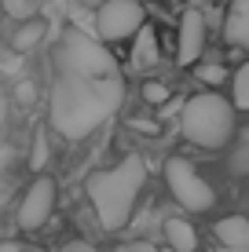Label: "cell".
<instances>
[{
	"label": "cell",
	"instance_id": "6da1fadb",
	"mask_svg": "<svg viewBox=\"0 0 249 252\" xmlns=\"http://www.w3.org/2000/svg\"><path fill=\"white\" fill-rule=\"evenodd\" d=\"M125 102V77H103V81H84V77H55L48 102V121L63 139H84L92 135L103 121L117 114Z\"/></svg>",
	"mask_w": 249,
	"mask_h": 252
},
{
	"label": "cell",
	"instance_id": "7a4b0ae2",
	"mask_svg": "<svg viewBox=\"0 0 249 252\" xmlns=\"http://www.w3.org/2000/svg\"><path fill=\"white\" fill-rule=\"evenodd\" d=\"M143 183H147V161L136 158V154L117 161L114 168H103L88 176L84 190H88V201L96 208L103 230H121L132 220V208H136Z\"/></svg>",
	"mask_w": 249,
	"mask_h": 252
},
{
	"label": "cell",
	"instance_id": "3957f363",
	"mask_svg": "<svg viewBox=\"0 0 249 252\" xmlns=\"http://www.w3.org/2000/svg\"><path fill=\"white\" fill-rule=\"evenodd\" d=\"M179 132L187 143L202 146V150H220L235 135V106L216 92L191 95L179 114Z\"/></svg>",
	"mask_w": 249,
	"mask_h": 252
},
{
	"label": "cell",
	"instance_id": "277c9868",
	"mask_svg": "<svg viewBox=\"0 0 249 252\" xmlns=\"http://www.w3.org/2000/svg\"><path fill=\"white\" fill-rule=\"evenodd\" d=\"M55 69L63 77H84V81H103V77H117V59L114 51L103 44L99 37L84 33L81 26H70V30L59 37L55 44Z\"/></svg>",
	"mask_w": 249,
	"mask_h": 252
},
{
	"label": "cell",
	"instance_id": "5b68a950",
	"mask_svg": "<svg viewBox=\"0 0 249 252\" xmlns=\"http://www.w3.org/2000/svg\"><path fill=\"white\" fill-rule=\"evenodd\" d=\"M165 183L173 190V197L179 201V208H187V212H209L216 205L213 187L198 176V168L187 158H169L165 161Z\"/></svg>",
	"mask_w": 249,
	"mask_h": 252
},
{
	"label": "cell",
	"instance_id": "8992f818",
	"mask_svg": "<svg viewBox=\"0 0 249 252\" xmlns=\"http://www.w3.org/2000/svg\"><path fill=\"white\" fill-rule=\"evenodd\" d=\"M143 4H128V0H103L96 7V37L103 44L128 40L143 30Z\"/></svg>",
	"mask_w": 249,
	"mask_h": 252
},
{
	"label": "cell",
	"instance_id": "52a82bcc",
	"mask_svg": "<svg viewBox=\"0 0 249 252\" xmlns=\"http://www.w3.org/2000/svg\"><path fill=\"white\" fill-rule=\"evenodd\" d=\"M55 179L51 176H37L30 183V190L22 194V205H19V227L22 230H37L44 227L55 212Z\"/></svg>",
	"mask_w": 249,
	"mask_h": 252
},
{
	"label": "cell",
	"instance_id": "ba28073f",
	"mask_svg": "<svg viewBox=\"0 0 249 252\" xmlns=\"http://www.w3.org/2000/svg\"><path fill=\"white\" fill-rule=\"evenodd\" d=\"M205 48V15L198 7H187L179 19V37H176V63L179 66H194Z\"/></svg>",
	"mask_w": 249,
	"mask_h": 252
},
{
	"label": "cell",
	"instance_id": "9c48e42d",
	"mask_svg": "<svg viewBox=\"0 0 249 252\" xmlns=\"http://www.w3.org/2000/svg\"><path fill=\"white\" fill-rule=\"evenodd\" d=\"M224 37L235 48H249V0H231L224 19Z\"/></svg>",
	"mask_w": 249,
	"mask_h": 252
},
{
	"label": "cell",
	"instance_id": "30bf717a",
	"mask_svg": "<svg viewBox=\"0 0 249 252\" xmlns=\"http://www.w3.org/2000/svg\"><path fill=\"white\" fill-rule=\"evenodd\" d=\"M165 241L173 252H198V230L183 216H169L165 220Z\"/></svg>",
	"mask_w": 249,
	"mask_h": 252
},
{
	"label": "cell",
	"instance_id": "8fae6325",
	"mask_svg": "<svg viewBox=\"0 0 249 252\" xmlns=\"http://www.w3.org/2000/svg\"><path fill=\"white\" fill-rule=\"evenodd\" d=\"M216 238L224 241L231 252H249V220L246 216H227V220H220Z\"/></svg>",
	"mask_w": 249,
	"mask_h": 252
},
{
	"label": "cell",
	"instance_id": "7c38bea8",
	"mask_svg": "<svg viewBox=\"0 0 249 252\" xmlns=\"http://www.w3.org/2000/svg\"><path fill=\"white\" fill-rule=\"evenodd\" d=\"M154 63H158V33H154V26H143L132 37V66L147 69Z\"/></svg>",
	"mask_w": 249,
	"mask_h": 252
},
{
	"label": "cell",
	"instance_id": "4fadbf2b",
	"mask_svg": "<svg viewBox=\"0 0 249 252\" xmlns=\"http://www.w3.org/2000/svg\"><path fill=\"white\" fill-rule=\"evenodd\" d=\"M44 33H48V26L40 22V19H33V22H22L19 30H15L11 44L19 48V51H30V48H37L40 40H44Z\"/></svg>",
	"mask_w": 249,
	"mask_h": 252
},
{
	"label": "cell",
	"instance_id": "5bb4252c",
	"mask_svg": "<svg viewBox=\"0 0 249 252\" xmlns=\"http://www.w3.org/2000/svg\"><path fill=\"white\" fill-rule=\"evenodd\" d=\"M235 106L249 110V63H242L235 73Z\"/></svg>",
	"mask_w": 249,
	"mask_h": 252
},
{
	"label": "cell",
	"instance_id": "9a60e30c",
	"mask_svg": "<svg viewBox=\"0 0 249 252\" xmlns=\"http://www.w3.org/2000/svg\"><path fill=\"white\" fill-rule=\"evenodd\" d=\"M4 11L11 15V19H19V22H33L37 0H4Z\"/></svg>",
	"mask_w": 249,
	"mask_h": 252
},
{
	"label": "cell",
	"instance_id": "2e32d148",
	"mask_svg": "<svg viewBox=\"0 0 249 252\" xmlns=\"http://www.w3.org/2000/svg\"><path fill=\"white\" fill-rule=\"evenodd\" d=\"M231 172H235V176H246L249 172V128L242 132V143H238L235 158H231Z\"/></svg>",
	"mask_w": 249,
	"mask_h": 252
},
{
	"label": "cell",
	"instance_id": "e0dca14e",
	"mask_svg": "<svg viewBox=\"0 0 249 252\" xmlns=\"http://www.w3.org/2000/svg\"><path fill=\"white\" fill-rule=\"evenodd\" d=\"M198 81H205V84H220V81H227V69L220 66V63H205V66H198Z\"/></svg>",
	"mask_w": 249,
	"mask_h": 252
},
{
	"label": "cell",
	"instance_id": "ac0fdd59",
	"mask_svg": "<svg viewBox=\"0 0 249 252\" xmlns=\"http://www.w3.org/2000/svg\"><path fill=\"white\" fill-rule=\"evenodd\" d=\"M44 161H48V135L44 132H37V143H33V168H44Z\"/></svg>",
	"mask_w": 249,
	"mask_h": 252
},
{
	"label": "cell",
	"instance_id": "d6986e66",
	"mask_svg": "<svg viewBox=\"0 0 249 252\" xmlns=\"http://www.w3.org/2000/svg\"><path fill=\"white\" fill-rule=\"evenodd\" d=\"M143 99H147V102H165L169 99V88H165V84H158V81H147V84H143Z\"/></svg>",
	"mask_w": 249,
	"mask_h": 252
},
{
	"label": "cell",
	"instance_id": "ffe728a7",
	"mask_svg": "<svg viewBox=\"0 0 249 252\" xmlns=\"http://www.w3.org/2000/svg\"><path fill=\"white\" fill-rule=\"evenodd\" d=\"M117 252H161V249H154L150 241H128V245H121Z\"/></svg>",
	"mask_w": 249,
	"mask_h": 252
},
{
	"label": "cell",
	"instance_id": "44dd1931",
	"mask_svg": "<svg viewBox=\"0 0 249 252\" xmlns=\"http://www.w3.org/2000/svg\"><path fill=\"white\" fill-rule=\"evenodd\" d=\"M63 252H99V249L92 245V241H66Z\"/></svg>",
	"mask_w": 249,
	"mask_h": 252
},
{
	"label": "cell",
	"instance_id": "7402d4cb",
	"mask_svg": "<svg viewBox=\"0 0 249 252\" xmlns=\"http://www.w3.org/2000/svg\"><path fill=\"white\" fill-rule=\"evenodd\" d=\"M0 252H22L19 241H0Z\"/></svg>",
	"mask_w": 249,
	"mask_h": 252
},
{
	"label": "cell",
	"instance_id": "603a6c76",
	"mask_svg": "<svg viewBox=\"0 0 249 252\" xmlns=\"http://www.w3.org/2000/svg\"><path fill=\"white\" fill-rule=\"evenodd\" d=\"M128 4H147V0H128Z\"/></svg>",
	"mask_w": 249,
	"mask_h": 252
},
{
	"label": "cell",
	"instance_id": "cb8c5ba5",
	"mask_svg": "<svg viewBox=\"0 0 249 252\" xmlns=\"http://www.w3.org/2000/svg\"><path fill=\"white\" fill-rule=\"evenodd\" d=\"M161 252H173V249H161Z\"/></svg>",
	"mask_w": 249,
	"mask_h": 252
},
{
	"label": "cell",
	"instance_id": "d4e9b609",
	"mask_svg": "<svg viewBox=\"0 0 249 252\" xmlns=\"http://www.w3.org/2000/svg\"><path fill=\"white\" fill-rule=\"evenodd\" d=\"M224 252H231V249H224Z\"/></svg>",
	"mask_w": 249,
	"mask_h": 252
}]
</instances>
